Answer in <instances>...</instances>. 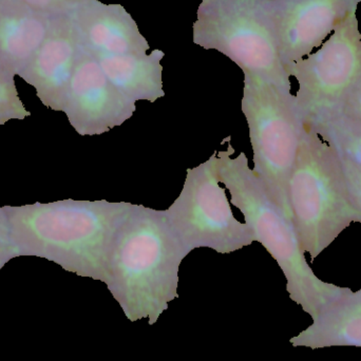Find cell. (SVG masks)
Segmentation results:
<instances>
[{
  "label": "cell",
  "instance_id": "6da1fadb",
  "mask_svg": "<svg viewBox=\"0 0 361 361\" xmlns=\"http://www.w3.org/2000/svg\"><path fill=\"white\" fill-rule=\"evenodd\" d=\"M135 204L67 199L4 206L19 257H38L70 273L106 283L118 229Z\"/></svg>",
  "mask_w": 361,
  "mask_h": 361
},
{
  "label": "cell",
  "instance_id": "7a4b0ae2",
  "mask_svg": "<svg viewBox=\"0 0 361 361\" xmlns=\"http://www.w3.org/2000/svg\"><path fill=\"white\" fill-rule=\"evenodd\" d=\"M187 256L164 210L135 204L114 239L105 283L127 319L158 322L178 298L180 265Z\"/></svg>",
  "mask_w": 361,
  "mask_h": 361
},
{
  "label": "cell",
  "instance_id": "3957f363",
  "mask_svg": "<svg viewBox=\"0 0 361 361\" xmlns=\"http://www.w3.org/2000/svg\"><path fill=\"white\" fill-rule=\"evenodd\" d=\"M233 154L235 148L231 145L224 152H216L220 182L228 189L231 204L243 214L256 241L264 246L279 265L290 298L313 319L349 288L328 283L315 275L301 250L292 219L269 197L248 165L246 154L240 152L231 158Z\"/></svg>",
  "mask_w": 361,
  "mask_h": 361
},
{
  "label": "cell",
  "instance_id": "277c9868",
  "mask_svg": "<svg viewBox=\"0 0 361 361\" xmlns=\"http://www.w3.org/2000/svg\"><path fill=\"white\" fill-rule=\"evenodd\" d=\"M288 204L301 250L312 260L352 223H361L339 154L305 124L288 182Z\"/></svg>",
  "mask_w": 361,
  "mask_h": 361
},
{
  "label": "cell",
  "instance_id": "5b68a950",
  "mask_svg": "<svg viewBox=\"0 0 361 361\" xmlns=\"http://www.w3.org/2000/svg\"><path fill=\"white\" fill-rule=\"evenodd\" d=\"M241 109L254 154L252 171L276 205L292 219L288 182L305 129L295 95L264 78L244 74Z\"/></svg>",
  "mask_w": 361,
  "mask_h": 361
},
{
  "label": "cell",
  "instance_id": "8992f818",
  "mask_svg": "<svg viewBox=\"0 0 361 361\" xmlns=\"http://www.w3.org/2000/svg\"><path fill=\"white\" fill-rule=\"evenodd\" d=\"M193 44L228 57L243 74L290 90L278 49L271 0H202L192 27Z\"/></svg>",
  "mask_w": 361,
  "mask_h": 361
},
{
  "label": "cell",
  "instance_id": "52a82bcc",
  "mask_svg": "<svg viewBox=\"0 0 361 361\" xmlns=\"http://www.w3.org/2000/svg\"><path fill=\"white\" fill-rule=\"evenodd\" d=\"M216 164V152L206 162L187 169L179 197L164 210L171 231L188 255L203 247L231 254L256 241L250 225L233 216L220 186Z\"/></svg>",
  "mask_w": 361,
  "mask_h": 361
},
{
  "label": "cell",
  "instance_id": "ba28073f",
  "mask_svg": "<svg viewBox=\"0 0 361 361\" xmlns=\"http://www.w3.org/2000/svg\"><path fill=\"white\" fill-rule=\"evenodd\" d=\"M286 70L298 82L295 102L303 123L337 111L361 80V33L356 12L335 27L317 52Z\"/></svg>",
  "mask_w": 361,
  "mask_h": 361
},
{
  "label": "cell",
  "instance_id": "9c48e42d",
  "mask_svg": "<svg viewBox=\"0 0 361 361\" xmlns=\"http://www.w3.org/2000/svg\"><path fill=\"white\" fill-rule=\"evenodd\" d=\"M135 104L110 82L97 59L82 49L63 108L74 130L82 137L109 133L133 118Z\"/></svg>",
  "mask_w": 361,
  "mask_h": 361
},
{
  "label": "cell",
  "instance_id": "30bf717a",
  "mask_svg": "<svg viewBox=\"0 0 361 361\" xmlns=\"http://www.w3.org/2000/svg\"><path fill=\"white\" fill-rule=\"evenodd\" d=\"M361 0H271V15L284 68L311 54Z\"/></svg>",
  "mask_w": 361,
  "mask_h": 361
},
{
  "label": "cell",
  "instance_id": "8fae6325",
  "mask_svg": "<svg viewBox=\"0 0 361 361\" xmlns=\"http://www.w3.org/2000/svg\"><path fill=\"white\" fill-rule=\"evenodd\" d=\"M71 12L57 15L44 44L18 74L35 88L40 102L54 111H63L68 88L82 53Z\"/></svg>",
  "mask_w": 361,
  "mask_h": 361
},
{
  "label": "cell",
  "instance_id": "7c38bea8",
  "mask_svg": "<svg viewBox=\"0 0 361 361\" xmlns=\"http://www.w3.org/2000/svg\"><path fill=\"white\" fill-rule=\"evenodd\" d=\"M82 49L93 57L147 54L150 46L122 4L89 0L71 12Z\"/></svg>",
  "mask_w": 361,
  "mask_h": 361
},
{
  "label": "cell",
  "instance_id": "4fadbf2b",
  "mask_svg": "<svg viewBox=\"0 0 361 361\" xmlns=\"http://www.w3.org/2000/svg\"><path fill=\"white\" fill-rule=\"evenodd\" d=\"M56 16L32 10L16 0H2L0 65L18 75L44 44Z\"/></svg>",
  "mask_w": 361,
  "mask_h": 361
},
{
  "label": "cell",
  "instance_id": "5bb4252c",
  "mask_svg": "<svg viewBox=\"0 0 361 361\" xmlns=\"http://www.w3.org/2000/svg\"><path fill=\"white\" fill-rule=\"evenodd\" d=\"M293 347L361 348V294L351 288L324 307L313 324L290 339Z\"/></svg>",
  "mask_w": 361,
  "mask_h": 361
},
{
  "label": "cell",
  "instance_id": "9a60e30c",
  "mask_svg": "<svg viewBox=\"0 0 361 361\" xmlns=\"http://www.w3.org/2000/svg\"><path fill=\"white\" fill-rule=\"evenodd\" d=\"M164 56L162 50L156 49L150 54L109 55L94 59L110 82L129 99L154 103L165 97L161 65Z\"/></svg>",
  "mask_w": 361,
  "mask_h": 361
},
{
  "label": "cell",
  "instance_id": "2e32d148",
  "mask_svg": "<svg viewBox=\"0 0 361 361\" xmlns=\"http://www.w3.org/2000/svg\"><path fill=\"white\" fill-rule=\"evenodd\" d=\"M328 142L339 156L361 167V123L339 112L305 123Z\"/></svg>",
  "mask_w": 361,
  "mask_h": 361
},
{
  "label": "cell",
  "instance_id": "e0dca14e",
  "mask_svg": "<svg viewBox=\"0 0 361 361\" xmlns=\"http://www.w3.org/2000/svg\"><path fill=\"white\" fill-rule=\"evenodd\" d=\"M15 75L0 65V125L31 116L19 97Z\"/></svg>",
  "mask_w": 361,
  "mask_h": 361
},
{
  "label": "cell",
  "instance_id": "ac0fdd59",
  "mask_svg": "<svg viewBox=\"0 0 361 361\" xmlns=\"http://www.w3.org/2000/svg\"><path fill=\"white\" fill-rule=\"evenodd\" d=\"M27 8L48 15L65 14L71 12L89 0H16Z\"/></svg>",
  "mask_w": 361,
  "mask_h": 361
},
{
  "label": "cell",
  "instance_id": "d6986e66",
  "mask_svg": "<svg viewBox=\"0 0 361 361\" xmlns=\"http://www.w3.org/2000/svg\"><path fill=\"white\" fill-rule=\"evenodd\" d=\"M350 195L361 214V167L345 157L339 156Z\"/></svg>",
  "mask_w": 361,
  "mask_h": 361
},
{
  "label": "cell",
  "instance_id": "ffe728a7",
  "mask_svg": "<svg viewBox=\"0 0 361 361\" xmlns=\"http://www.w3.org/2000/svg\"><path fill=\"white\" fill-rule=\"evenodd\" d=\"M361 123V80L352 89L337 111Z\"/></svg>",
  "mask_w": 361,
  "mask_h": 361
},
{
  "label": "cell",
  "instance_id": "44dd1931",
  "mask_svg": "<svg viewBox=\"0 0 361 361\" xmlns=\"http://www.w3.org/2000/svg\"><path fill=\"white\" fill-rule=\"evenodd\" d=\"M0 245H12L10 241V225L4 207H0Z\"/></svg>",
  "mask_w": 361,
  "mask_h": 361
},
{
  "label": "cell",
  "instance_id": "7402d4cb",
  "mask_svg": "<svg viewBox=\"0 0 361 361\" xmlns=\"http://www.w3.org/2000/svg\"><path fill=\"white\" fill-rule=\"evenodd\" d=\"M19 257L12 245H0V269L13 258Z\"/></svg>",
  "mask_w": 361,
  "mask_h": 361
},
{
  "label": "cell",
  "instance_id": "603a6c76",
  "mask_svg": "<svg viewBox=\"0 0 361 361\" xmlns=\"http://www.w3.org/2000/svg\"><path fill=\"white\" fill-rule=\"evenodd\" d=\"M358 292H360V294H361V288H360V290H358Z\"/></svg>",
  "mask_w": 361,
  "mask_h": 361
},
{
  "label": "cell",
  "instance_id": "cb8c5ba5",
  "mask_svg": "<svg viewBox=\"0 0 361 361\" xmlns=\"http://www.w3.org/2000/svg\"><path fill=\"white\" fill-rule=\"evenodd\" d=\"M2 0H0V4H1Z\"/></svg>",
  "mask_w": 361,
  "mask_h": 361
}]
</instances>
